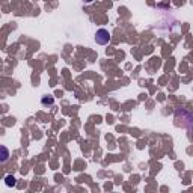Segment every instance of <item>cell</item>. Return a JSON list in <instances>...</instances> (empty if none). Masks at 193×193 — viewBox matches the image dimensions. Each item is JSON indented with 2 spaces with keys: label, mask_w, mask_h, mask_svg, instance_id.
Returning a JSON list of instances; mask_svg holds the SVG:
<instances>
[{
  "label": "cell",
  "mask_w": 193,
  "mask_h": 193,
  "mask_svg": "<svg viewBox=\"0 0 193 193\" xmlns=\"http://www.w3.org/2000/svg\"><path fill=\"white\" fill-rule=\"evenodd\" d=\"M109 41H110V33H109V30L98 29L97 33H95V42L100 44V45H106V44H109Z\"/></svg>",
  "instance_id": "obj_1"
},
{
  "label": "cell",
  "mask_w": 193,
  "mask_h": 193,
  "mask_svg": "<svg viewBox=\"0 0 193 193\" xmlns=\"http://www.w3.org/2000/svg\"><path fill=\"white\" fill-rule=\"evenodd\" d=\"M5 181H6V185H9V187L15 185V178H14V177H11V175L6 177V178H5Z\"/></svg>",
  "instance_id": "obj_2"
},
{
  "label": "cell",
  "mask_w": 193,
  "mask_h": 193,
  "mask_svg": "<svg viewBox=\"0 0 193 193\" xmlns=\"http://www.w3.org/2000/svg\"><path fill=\"white\" fill-rule=\"evenodd\" d=\"M47 103L48 104H53V98H48V100L47 98H42V104H47Z\"/></svg>",
  "instance_id": "obj_3"
}]
</instances>
